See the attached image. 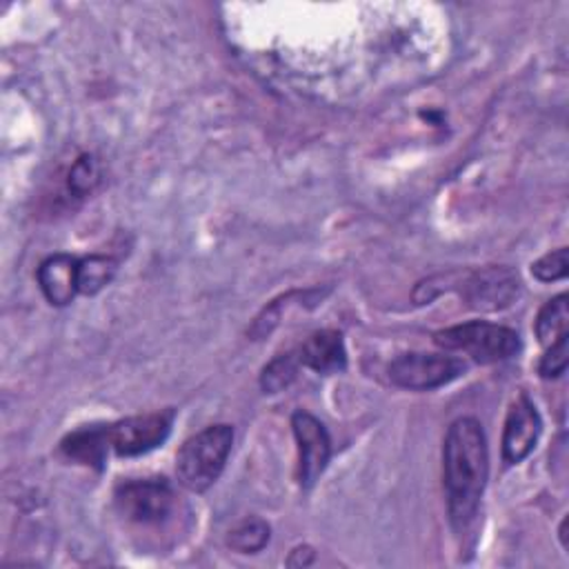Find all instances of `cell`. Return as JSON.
<instances>
[{"instance_id": "obj_1", "label": "cell", "mask_w": 569, "mask_h": 569, "mask_svg": "<svg viewBox=\"0 0 569 569\" xmlns=\"http://www.w3.org/2000/svg\"><path fill=\"white\" fill-rule=\"evenodd\" d=\"M489 478V451L482 425L462 416L447 429L442 442V485L451 527L465 533L480 507Z\"/></svg>"}, {"instance_id": "obj_2", "label": "cell", "mask_w": 569, "mask_h": 569, "mask_svg": "<svg viewBox=\"0 0 569 569\" xmlns=\"http://www.w3.org/2000/svg\"><path fill=\"white\" fill-rule=\"evenodd\" d=\"M233 445L231 425H209L182 442L176 453L178 482L189 491H207L222 473Z\"/></svg>"}, {"instance_id": "obj_3", "label": "cell", "mask_w": 569, "mask_h": 569, "mask_svg": "<svg viewBox=\"0 0 569 569\" xmlns=\"http://www.w3.org/2000/svg\"><path fill=\"white\" fill-rule=\"evenodd\" d=\"M433 342L445 351L467 353L471 360L480 365L509 360L522 347L516 329L485 320H471L440 329L433 333Z\"/></svg>"}, {"instance_id": "obj_4", "label": "cell", "mask_w": 569, "mask_h": 569, "mask_svg": "<svg viewBox=\"0 0 569 569\" xmlns=\"http://www.w3.org/2000/svg\"><path fill=\"white\" fill-rule=\"evenodd\" d=\"M465 369L467 365L449 353L409 351L393 358L387 367V373L396 387L409 391H429L456 380Z\"/></svg>"}, {"instance_id": "obj_5", "label": "cell", "mask_w": 569, "mask_h": 569, "mask_svg": "<svg viewBox=\"0 0 569 569\" xmlns=\"http://www.w3.org/2000/svg\"><path fill=\"white\" fill-rule=\"evenodd\" d=\"M116 509L138 525H158L173 511V489L164 478H138L120 482L113 491Z\"/></svg>"}, {"instance_id": "obj_6", "label": "cell", "mask_w": 569, "mask_h": 569, "mask_svg": "<svg viewBox=\"0 0 569 569\" xmlns=\"http://www.w3.org/2000/svg\"><path fill=\"white\" fill-rule=\"evenodd\" d=\"M456 289L471 309L498 311L518 298L520 280L509 267H482L462 273Z\"/></svg>"}, {"instance_id": "obj_7", "label": "cell", "mask_w": 569, "mask_h": 569, "mask_svg": "<svg viewBox=\"0 0 569 569\" xmlns=\"http://www.w3.org/2000/svg\"><path fill=\"white\" fill-rule=\"evenodd\" d=\"M173 422V411H153L142 416H129L109 425V445L120 458L142 456L160 447Z\"/></svg>"}, {"instance_id": "obj_8", "label": "cell", "mask_w": 569, "mask_h": 569, "mask_svg": "<svg viewBox=\"0 0 569 569\" xmlns=\"http://www.w3.org/2000/svg\"><path fill=\"white\" fill-rule=\"evenodd\" d=\"M291 429L298 445V482L309 489L327 469L331 458V438L325 425L302 409L291 416Z\"/></svg>"}, {"instance_id": "obj_9", "label": "cell", "mask_w": 569, "mask_h": 569, "mask_svg": "<svg viewBox=\"0 0 569 569\" xmlns=\"http://www.w3.org/2000/svg\"><path fill=\"white\" fill-rule=\"evenodd\" d=\"M542 431V420L536 405L520 393L518 400L509 407L502 431V460L507 465H518L525 460L538 442Z\"/></svg>"}, {"instance_id": "obj_10", "label": "cell", "mask_w": 569, "mask_h": 569, "mask_svg": "<svg viewBox=\"0 0 569 569\" xmlns=\"http://www.w3.org/2000/svg\"><path fill=\"white\" fill-rule=\"evenodd\" d=\"M78 262H80V258H76L71 253H51L38 264L36 278H38L40 291L49 305L64 307L76 298V293H80Z\"/></svg>"}, {"instance_id": "obj_11", "label": "cell", "mask_w": 569, "mask_h": 569, "mask_svg": "<svg viewBox=\"0 0 569 569\" xmlns=\"http://www.w3.org/2000/svg\"><path fill=\"white\" fill-rule=\"evenodd\" d=\"M298 365L329 376L338 373L347 367V349L342 342V333L336 329H320L311 333L296 351Z\"/></svg>"}, {"instance_id": "obj_12", "label": "cell", "mask_w": 569, "mask_h": 569, "mask_svg": "<svg viewBox=\"0 0 569 569\" xmlns=\"http://www.w3.org/2000/svg\"><path fill=\"white\" fill-rule=\"evenodd\" d=\"M109 445V425H87L67 433L60 442V451L80 465L102 467L107 460Z\"/></svg>"}, {"instance_id": "obj_13", "label": "cell", "mask_w": 569, "mask_h": 569, "mask_svg": "<svg viewBox=\"0 0 569 569\" xmlns=\"http://www.w3.org/2000/svg\"><path fill=\"white\" fill-rule=\"evenodd\" d=\"M569 298L567 293H558L551 300H547L533 322V331L536 338L547 347L551 342H556L562 336H569L567 327H569Z\"/></svg>"}, {"instance_id": "obj_14", "label": "cell", "mask_w": 569, "mask_h": 569, "mask_svg": "<svg viewBox=\"0 0 569 569\" xmlns=\"http://www.w3.org/2000/svg\"><path fill=\"white\" fill-rule=\"evenodd\" d=\"M118 262L111 256L91 253L78 262V289L82 296H93L107 287L116 276Z\"/></svg>"}, {"instance_id": "obj_15", "label": "cell", "mask_w": 569, "mask_h": 569, "mask_svg": "<svg viewBox=\"0 0 569 569\" xmlns=\"http://www.w3.org/2000/svg\"><path fill=\"white\" fill-rule=\"evenodd\" d=\"M269 525L262 518H244L229 529L227 545L238 553H258L269 542Z\"/></svg>"}, {"instance_id": "obj_16", "label": "cell", "mask_w": 569, "mask_h": 569, "mask_svg": "<svg viewBox=\"0 0 569 569\" xmlns=\"http://www.w3.org/2000/svg\"><path fill=\"white\" fill-rule=\"evenodd\" d=\"M100 162L93 153H82L73 160L69 173H67V189L73 198L89 196L98 182H100Z\"/></svg>"}, {"instance_id": "obj_17", "label": "cell", "mask_w": 569, "mask_h": 569, "mask_svg": "<svg viewBox=\"0 0 569 569\" xmlns=\"http://www.w3.org/2000/svg\"><path fill=\"white\" fill-rule=\"evenodd\" d=\"M298 358L296 353H280L276 356L260 373V387L264 393H278L287 389L298 371Z\"/></svg>"}, {"instance_id": "obj_18", "label": "cell", "mask_w": 569, "mask_h": 569, "mask_svg": "<svg viewBox=\"0 0 569 569\" xmlns=\"http://www.w3.org/2000/svg\"><path fill=\"white\" fill-rule=\"evenodd\" d=\"M567 247H558L545 256H540L533 264H531V273L536 280L540 282H556L560 278L567 276Z\"/></svg>"}, {"instance_id": "obj_19", "label": "cell", "mask_w": 569, "mask_h": 569, "mask_svg": "<svg viewBox=\"0 0 569 569\" xmlns=\"http://www.w3.org/2000/svg\"><path fill=\"white\" fill-rule=\"evenodd\" d=\"M567 362H569V336H562L556 342L547 345V351L538 362V373L547 380L560 378L567 371Z\"/></svg>"}, {"instance_id": "obj_20", "label": "cell", "mask_w": 569, "mask_h": 569, "mask_svg": "<svg viewBox=\"0 0 569 569\" xmlns=\"http://www.w3.org/2000/svg\"><path fill=\"white\" fill-rule=\"evenodd\" d=\"M313 562V549L311 547H296L293 551H291V556L287 558V565L289 567H307V565H311Z\"/></svg>"}, {"instance_id": "obj_21", "label": "cell", "mask_w": 569, "mask_h": 569, "mask_svg": "<svg viewBox=\"0 0 569 569\" xmlns=\"http://www.w3.org/2000/svg\"><path fill=\"white\" fill-rule=\"evenodd\" d=\"M567 520H569V518H562V522H560V529H558V536H560L562 549H569V542H567Z\"/></svg>"}]
</instances>
